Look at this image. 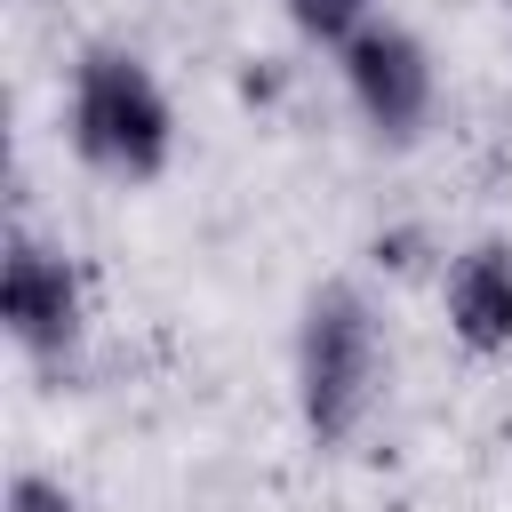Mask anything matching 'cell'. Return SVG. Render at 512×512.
<instances>
[{
    "mask_svg": "<svg viewBox=\"0 0 512 512\" xmlns=\"http://www.w3.org/2000/svg\"><path fill=\"white\" fill-rule=\"evenodd\" d=\"M376 400V312L352 280H328L312 288L304 304V328H296V408H304V432L320 448L352 440L360 416Z\"/></svg>",
    "mask_w": 512,
    "mask_h": 512,
    "instance_id": "6da1fadb",
    "label": "cell"
},
{
    "mask_svg": "<svg viewBox=\"0 0 512 512\" xmlns=\"http://www.w3.org/2000/svg\"><path fill=\"white\" fill-rule=\"evenodd\" d=\"M176 144L168 96L128 48H88L72 72V152L112 176H160Z\"/></svg>",
    "mask_w": 512,
    "mask_h": 512,
    "instance_id": "7a4b0ae2",
    "label": "cell"
},
{
    "mask_svg": "<svg viewBox=\"0 0 512 512\" xmlns=\"http://www.w3.org/2000/svg\"><path fill=\"white\" fill-rule=\"evenodd\" d=\"M344 88L360 104V120L392 144H408L432 112V56L416 32L400 24H368L360 40H344Z\"/></svg>",
    "mask_w": 512,
    "mask_h": 512,
    "instance_id": "3957f363",
    "label": "cell"
},
{
    "mask_svg": "<svg viewBox=\"0 0 512 512\" xmlns=\"http://www.w3.org/2000/svg\"><path fill=\"white\" fill-rule=\"evenodd\" d=\"M0 320L24 352H64L80 336V272L64 248L32 240V232H8V264H0Z\"/></svg>",
    "mask_w": 512,
    "mask_h": 512,
    "instance_id": "277c9868",
    "label": "cell"
},
{
    "mask_svg": "<svg viewBox=\"0 0 512 512\" xmlns=\"http://www.w3.org/2000/svg\"><path fill=\"white\" fill-rule=\"evenodd\" d=\"M448 328L464 352H512V248L472 240L448 264Z\"/></svg>",
    "mask_w": 512,
    "mask_h": 512,
    "instance_id": "5b68a950",
    "label": "cell"
},
{
    "mask_svg": "<svg viewBox=\"0 0 512 512\" xmlns=\"http://www.w3.org/2000/svg\"><path fill=\"white\" fill-rule=\"evenodd\" d=\"M368 8H376V0H288V24H296L304 40L344 48V40H360V32H368Z\"/></svg>",
    "mask_w": 512,
    "mask_h": 512,
    "instance_id": "8992f818",
    "label": "cell"
},
{
    "mask_svg": "<svg viewBox=\"0 0 512 512\" xmlns=\"http://www.w3.org/2000/svg\"><path fill=\"white\" fill-rule=\"evenodd\" d=\"M8 512H80V504H72L56 480H40V472H16V480H8Z\"/></svg>",
    "mask_w": 512,
    "mask_h": 512,
    "instance_id": "52a82bcc",
    "label": "cell"
},
{
    "mask_svg": "<svg viewBox=\"0 0 512 512\" xmlns=\"http://www.w3.org/2000/svg\"><path fill=\"white\" fill-rule=\"evenodd\" d=\"M504 8H512V0H504Z\"/></svg>",
    "mask_w": 512,
    "mask_h": 512,
    "instance_id": "ba28073f",
    "label": "cell"
}]
</instances>
